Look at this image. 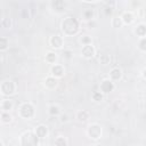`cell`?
Instances as JSON below:
<instances>
[{
	"instance_id": "1",
	"label": "cell",
	"mask_w": 146,
	"mask_h": 146,
	"mask_svg": "<svg viewBox=\"0 0 146 146\" xmlns=\"http://www.w3.org/2000/svg\"><path fill=\"white\" fill-rule=\"evenodd\" d=\"M99 88H100V92L102 94H108V92H111L114 89V83H113L112 80L106 79V80H103L102 81Z\"/></svg>"
},
{
	"instance_id": "2",
	"label": "cell",
	"mask_w": 146,
	"mask_h": 146,
	"mask_svg": "<svg viewBox=\"0 0 146 146\" xmlns=\"http://www.w3.org/2000/svg\"><path fill=\"white\" fill-rule=\"evenodd\" d=\"M88 135L90 136V138L98 139L102 136V128L98 124H91V125H89Z\"/></svg>"
},
{
	"instance_id": "3",
	"label": "cell",
	"mask_w": 146,
	"mask_h": 146,
	"mask_svg": "<svg viewBox=\"0 0 146 146\" xmlns=\"http://www.w3.org/2000/svg\"><path fill=\"white\" fill-rule=\"evenodd\" d=\"M50 72H51V76H54V78L56 79V78H60V76H63L64 73H65V70H64V67H63L62 65H59V64H55V65H52Z\"/></svg>"
},
{
	"instance_id": "4",
	"label": "cell",
	"mask_w": 146,
	"mask_h": 146,
	"mask_svg": "<svg viewBox=\"0 0 146 146\" xmlns=\"http://www.w3.org/2000/svg\"><path fill=\"white\" fill-rule=\"evenodd\" d=\"M81 55L84 58H91V57H94V55H95V48L92 47V44L83 46V48L81 50Z\"/></svg>"
},
{
	"instance_id": "5",
	"label": "cell",
	"mask_w": 146,
	"mask_h": 146,
	"mask_svg": "<svg viewBox=\"0 0 146 146\" xmlns=\"http://www.w3.org/2000/svg\"><path fill=\"white\" fill-rule=\"evenodd\" d=\"M34 132H35L36 137H39V138H44V137H47V135H48V129H47L46 125L40 124V125L35 127Z\"/></svg>"
},
{
	"instance_id": "6",
	"label": "cell",
	"mask_w": 146,
	"mask_h": 146,
	"mask_svg": "<svg viewBox=\"0 0 146 146\" xmlns=\"http://www.w3.org/2000/svg\"><path fill=\"white\" fill-rule=\"evenodd\" d=\"M121 76H122V71H121V68H119V67H114V68L111 70V72H110V79H111L112 81L120 80Z\"/></svg>"
},
{
	"instance_id": "7",
	"label": "cell",
	"mask_w": 146,
	"mask_h": 146,
	"mask_svg": "<svg viewBox=\"0 0 146 146\" xmlns=\"http://www.w3.org/2000/svg\"><path fill=\"white\" fill-rule=\"evenodd\" d=\"M121 18H122L123 24H130V23L133 22V15H132L130 11H125V13L121 16Z\"/></svg>"
},
{
	"instance_id": "8",
	"label": "cell",
	"mask_w": 146,
	"mask_h": 146,
	"mask_svg": "<svg viewBox=\"0 0 146 146\" xmlns=\"http://www.w3.org/2000/svg\"><path fill=\"white\" fill-rule=\"evenodd\" d=\"M76 119L79 120V121H87L88 119H89V112L88 111H84V110H82V111H79L78 113H76Z\"/></svg>"
},
{
	"instance_id": "9",
	"label": "cell",
	"mask_w": 146,
	"mask_h": 146,
	"mask_svg": "<svg viewBox=\"0 0 146 146\" xmlns=\"http://www.w3.org/2000/svg\"><path fill=\"white\" fill-rule=\"evenodd\" d=\"M135 32H136V34L139 36V38H144V36H146L145 34H146V25H144V24H139L138 26H137V29L135 30Z\"/></svg>"
},
{
	"instance_id": "10",
	"label": "cell",
	"mask_w": 146,
	"mask_h": 146,
	"mask_svg": "<svg viewBox=\"0 0 146 146\" xmlns=\"http://www.w3.org/2000/svg\"><path fill=\"white\" fill-rule=\"evenodd\" d=\"M1 108H2V112H8L9 110L13 108V102L9 99H3L1 103Z\"/></svg>"
},
{
	"instance_id": "11",
	"label": "cell",
	"mask_w": 146,
	"mask_h": 146,
	"mask_svg": "<svg viewBox=\"0 0 146 146\" xmlns=\"http://www.w3.org/2000/svg\"><path fill=\"white\" fill-rule=\"evenodd\" d=\"M51 38L55 40V42H54V43H51L50 46H51L52 48H56V49L60 48V47H62V44H63V40H62V38H60V36H58V35H51Z\"/></svg>"
},
{
	"instance_id": "12",
	"label": "cell",
	"mask_w": 146,
	"mask_h": 146,
	"mask_svg": "<svg viewBox=\"0 0 146 146\" xmlns=\"http://www.w3.org/2000/svg\"><path fill=\"white\" fill-rule=\"evenodd\" d=\"M56 59H57V54L56 52H48L47 55H46V62H48L49 64H52V65H55V62H56Z\"/></svg>"
},
{
	"instance_id": "13",
	"label": "cell",
	"mask_w": 146,
	"mask_h": 146,
	"mask_svg": "<svg viewBox=\"0 0 146 146\" xmlns=\"http://www.w3.org/2000/svg\"><path fill=\"white\" fill-rule=\"evenodd\" d=\"M49 114H50V115H59V114H60V108H59V106H58V105H55V104L50 105V106H49Z\"/></svg>"
},
{
	"instance_id": "14",
	"label": "cell",
	"mask_w": 146,
	"mask_h": 146,
	"mask_svg": "<svg viewBox=\"0 0 146 146\" xmlns=\"http://www.w3.org/2000/svg\"><path fill=\"white\" fill-rule=\"evenodd\" d=\"M55 146H66L67 143H66V139L63 137V136H58L56 139H55Z\"/></svg>"
},
{
	"instance_id": "15",
	"label": "cell",
	"mask_w": 146,
	"mask_h": 146,
	"mask_svg": "<svg viewBox=\"0 0 146 146\" xmlns=\"http://www.w3.org/2000/svg\"><path fill=\"white\" fill-rule=\"evenodd\" d=\"M11 121V116L9 115L8 112H2L1 113V122L2 123H9Z\"/></svg>"
},
{
	"instance_id": "16",
	"label": "cell",
	"mask_w": 146,
	"mask_h": 146,
	"mask_svg": "<svg viewBox=\"0 0 146 146\" xmlns=\"http://www.w3.org/2000/svg\"><path fill=\"white\" fill-rule=\"evenodd\" d=\"M138 47H139L141 50L146 51V36H144V38H140V39H139Z\"/></svg>"
},
{
	"instance_id": "17",
	"label": "cell",
	"mask_w": 146,
	"mask_h": 146,
	"mask_svg": "<svg viewBox=\"0 0 146 146\" xmlns=\"http://www.w3.org/2000/svg\"><path fill=\"white\" fill-rule=\"evenodd\" d=\"M92 98H94L96 102H100V100L103 99V94H102L100 91H98V92H94V94H92Z\"/></svg>"
},
{
	"instance_id": "18",
	"label": "cell",
	"mask_w": 146,
	"mask_h": 146,
	"mask_svg": "<svg viewBox=\"0 0 146 146\" xmlns=\"http://www.w3.org/2000/svg\"><path fill=\"white\" fill-rule=\"evenodd\" d=\"M141 75H143L144 79H146V68H144V70L141 71Z\"/></svg>"
},
{
	"instance_id": "19",
	"label": "cell",
	"mask_w": 146,
	"mask_h": 146,
	"mask_svg": "<svg viewBox=\"0 0 146 146\" xmlns=\"http://www.w3.org/2000/svg\"><path fill=\"white\" fill-rule=\"evenodd\" d=\"M90 146H96V145H90Z\"/></svg>"
}]
</instances>
